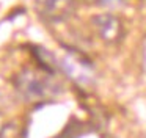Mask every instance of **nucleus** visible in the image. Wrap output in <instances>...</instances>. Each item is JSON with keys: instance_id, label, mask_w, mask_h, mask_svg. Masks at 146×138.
<instances>
[{"instance_id": "1", "label": "nucleus", "mask_w": 146, "mask_h": 138, "mask_svg": "<svg viewBox=\"0 0 146 138\" xmlns=\"http://www.w3.org/2000/svg\"><path fill=\"white\" fill-rule=\"evenodd\" d=\"M52 72L49 69H25L17 75L16 86L22 93V96L29 97L30 100H39L50 97L58 91L57 82L52 78Z\"/></svg>"}, {"instance_id": "2", "label": "nucleus", "mask_w": 146, "mask_h": 138, "mask_svg": "<svg viewBox=\"0 0 146 138\" xmlns=\"http://www.w3.org/2000/svg\"><path fill=\"white\" fill-rule=\"evenodd\" d=\"M57 66L66 75H69L76 83L90 85L94 78V69L91 61L79 50L68 49L64 55L57 60Z\"/></svg>"}, {"instance_id": "3", "label": "nucleus", "mask_w": 146, "mask_h": 138, "mask_svg": "<svg viewBox=\"0 0 146 138\" xmlns=\"http://www.w3.org/2000/svg\"><path fill=\"white\" fill-rule=\"evenodd\" d=\"M91 27L94 28V33L107 44H116L124 36V25L119 17L113 14H98L91 19Z\"/></svg>"}, {"instance_id": "4", "label": "nucleus", "mask_w": 146, "mask_h": 138, "mask_svg": "<svg viewBox=\"0 0 146 138\" xmlns=\"http://www.w3.org/2000/svg\"><path fill=\"white\" fill-rule=\"evenodd\" d=\"M76 9V0H44L41 16L47 22H63Z\"/></svg>"}, {"instance_id": "5", "label": "nucleus", "mask_w": 146, "mask_h": 138, "mask_svg": "<svg viewBox=\"0 0 146 138\" xmlns=\"http://www.w3.org/2000/svg\"><path fill=\"white\" fill-rule=\"evenodd\" d=\"M25 129L16 122H8L0 129V138H25Z\"/></svg>"}, {"instance_id": "6", "label": "nucleus", "mask_w": 146, "mask_h": 138, "mask_svg": "<svg viewBox=\"0 0 146 138\" xmlns=\"http://www.w3.org/2000/svg\"><path fill=\"white\" fill-rule=\"evenodd\" d=\"M90 3L96 6H105V8H113V6H119L123 5L126 0H88Z\"/></svg>"}, {"instance_id": "7", "label": "nucleus", "mask_w": 146, "mask_h": 138, "mask_svg": "<svg viewBox=\"0 0 146 138\" xmlns=\"http://www.w3.org/2000/svg\"><path fill=\"white\" fill-rule=\"evenodd\" d=\"M143 61L146 64V38H145V42H143Z\"/></svg>"}]
</instances>
